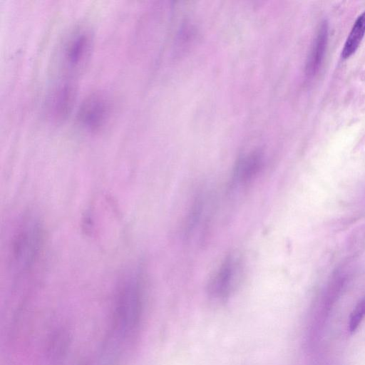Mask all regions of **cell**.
Returning <instances> with one entry per match:
<instances>
[{"mask_svg":"<svg viewBox=\"0 0 365 365\" xmlns=\"http://www.w3.org/2000/svg\"><path fill=\"white\" fill-rule=\"evenodd\" d=\"M365 35V11L356 19L341 50V56L346 59L358 49Z\"/></svg>","mask_w":365,"mask_h":365,"instance_id":"obj_8","label":"cell"},{"mask_svg":"<svg viewBox=\"0 0 365 365\" xmlns=\"http://www.w3.org/2000/svg\"><path fill=\"white\" fill-rule=\"evenodd\" d=\"M43 242V232L38 220L24 219L11 238L10 266L16 276L29 274L36 266Z\"/></svg>","mask_w":365,"mask_h":365,"instance_id":"obj_1","label":"cell"},{"mask_svg":"<svg viewBox=\"0 0 365 365\" xmlns=\"http://www.w3.org/2000/svg\"><path fill=\"white\" fill-rule=\"evenodd\" d=\"M93 37L88 29L75 31L65 41L61 53V63L65 71H79L87 63L91 52Z\"/></svg>","mask_w":365,"mask_h":365,"instance_id":"obj_3","label":"cell"},{"mask_svg":"<svg viewBox=\"0 0 365 365\" xmlns=\"http://www.w3.org/2000/svg\"><path fill=\"white\" fill-rule=\"evenodd\" d=\"M262 163V156L259 153H252L243 157L235 168L233 182L235 184L247 183L258 173Z\"/></svg>","mask_w":365,"mask_h":365,"instance_id":"obj_7","label":"cell"},{"mask_svg":"<svg viewBox=\"0 0 365 365\" xmlns=\"http://www.w3.org/2000/svg\"><path fill=\"white\" fill-rule=\"evenodd\" d=\"M365 316V297L356 306L351 314L349 329L351 332L356 330Z\"/></svg>","mask_w":365,"mask_h":365,"instance_id":"obj_9","label":"cell"},{"mask_svg":"<svg viewBox=\"0 0 365 365\" xmlns=\"http://www.w3.org/2000/svg\"><path fill=\"white\" fill-rule=\"evenodd\" d=\"M76 96L73 83L66 81L57 85L51 91L47 101L48 117L54 122H62L71 112Z\"/></svg>","mask_w":365,"mask_h":365,"instance_id":"obj_4","label":"cell"},{"mask_svg":"<svg viewBox=\"0 0 365 365\" xmlns=\"http://www.w3.org/2000/svg\"><path fill=\"white\" fill-rule=\"evenodd\" d=\"M329 27L326 21H322L313 40L305 66L307 76L313 77L321 68L327 50Z\"/></svg>","mask_w":365,"mask_h":365,"instance_id":"obj_5","label":"cell"},{"mask_svg":"<svg viewBox=\"0 0 365 365\" xmlns=\"http://www.w3.org/2000/svg\"><path fill=\"white\" fill-rule=\"evenodd\" d=\"M111 114V104L107 96L100 92L87 96L77 111L78 125L84 130L96 133L107 125Z\"/></svg>","mask_w":365,"mask_h":365,"instance_id":"obj_2","label":"cell"},{"mask_svg":"<svg viewBox=\"0 0 365 365\" xmlns=\"http://www.w3.org/2000/svg\"><path fill=\"white\" fill-rule=\"evenodd\" d=\"M237 264L232 258L227 259L215 275L211 284L210 292L217 298H225L232 290L237 276Z\"/></svg>","mask_w":365,"mask_h":365,"instance_id":"obj_6","label":"cell"}]
</instances>
